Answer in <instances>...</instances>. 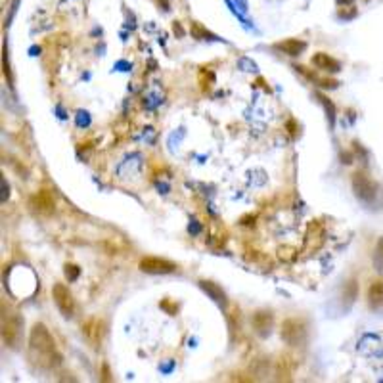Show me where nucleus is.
<instances>
[{"instance_id":"f257e3e1","label":"nucleus","mask_w":383,"mask_h":383,"mask_svg":"<svg viewBox=\"0 0 383 383\" xmlns=\"http://www.w3.org/2000/svg\"><path fill=\"white\" fill-rule=\"evenodd\" d=\"M29 358L33 360L34 366L42 370L58 368L63 360L56 339L42 322H37L29 334Z\"/></svg>"},{"instance_id":"f03ea898","label":"nucleus","mask_w":383,"mask_h":383,"mask_svg":"<svg viewBox=\"0 0 383 383\" xmlns=\"http://www.w3.org/2000/svg\"><path fill=\"white\" fill-rule=\"evenodd\" d=\"M280 335L289 347H299V345L307 341V322L303 318H286L282 322Z\"/></svg>"},{"instance_id":"7ed1b4c3","label":"nucleus","mask_w":383,"mask_h":383,"mask_svg":"<svg viewBox=\"0 0 383 383\" xmlns=\"http://www.w3.org/2000/svg\"><path fill=\"white\" fill-rule=\"evenodd\" d=\"M353 192L355 196L364 203H372L377 196V184L366 172L358 171L353 175Z\"/></svg>"},{"instance_id":"20e7f679","label":"nucleus","mask_w":383,"mask_h":383,"mask_svg":"<svg viewBox=\"0 0 383 383\" xmlns=\"http://www.w3.org/2000/svg\"><path fill=\"white\" fill-rule=\"evenodd\" d=\"M21 328H23V320L18 313L14 315L2 318V339H4V345L10 347V349H15L18 343L21 339Z\"/></svg>"},{"instance_id":"39448f33","label":"nucleus","mask_w":383,"mask_h":383,"mask_svg":"<svg viewBox=\"0 0 383 383\" xmlns=\"http://www.w3.org/2000/svg\"><path fill=\"white\" fill-rule=\"evenodd\" d=\"M52 299H54L58 310L65 318L73 316V313H75V299H73V295H71L65 284H54V287H52Z\"/></svg>"},{"instance_id":"423d86ee","label":"nucleus","mask_w":383,"mask_h":383,"mask_svg":"<svg viewBox=\"0 0 383 383\" xmlns=\"http://www.w3.org/2000/svg\"><path fill=\"white\" fill-rule=\"evenodd\" d=\"M82 335H84V339H87L94 349H98L100 343L103 341V335H106V324H103L102 318L90 316L89 320L82 322Z\"/></svg>"},{"instance_id":"0eeeda50","label":"nucleus","mask_w":383,"mask_h":383,"mask_svg":"<svg viewBox=\"0 0 383 383\" xmlns=\"http://www.w3.org/2000/svg\"><path fill=\"white\" fill-rule=\"evenodd\" d=\"M29 207H31L37 215L50 217V215L56 211V199L48 190H39L34 192L33 196H31V199H29Z\"/></svg>"},{"instance_id":"6e6552de","label":"nucleus","mask_w":383,"mask_h":383,"mask_svg":"<svg viewBox=\"0 0 383 383\" xmlns=\"http://www.w3.org/2000/svg\"><path fill=\"white\" fill-rule=\"evenodd\" d=\"M138 268L146 274H171L177 270V265L161 257H144L138 263Z\"/></svg>"},{"instance_id":"1a4fd4ad","label":"nucleus","mask_w":383,"mask_h":383,"mask_svg":"<svg viewBox=\"0 0 383 383\" xmlns=\"http://www.w3.org/2000/svg\"><path fill=\"white\" fill-rule=\"evenodd\" d=\"M274 324V316L272 313H268V310H257L251 318V326H253L255 334L260 335V337H267L270 334V329H272Z\"/></svg>"},{"instance_id":"9d476101","label":"nucleus","mask_w":383,"mask_h":383,"mask_svg":"<svg viewBox=\"0 0 383 383\" xmlns=\"http://www.w3.org/2000/svg\"><path fill=\"white\" fill-rule=\"evenodd\" d=\"M313 63L318 69H322V71H328V73H337L341 69V65H339V62L335 58H332L329 54H324V52H318V54L313 56Z\"/></svg>"},{"instance_id":"9b49d317","label":"nucleus","mask_w":383,"mask_h":383,"mask_svg":"<svg viewBox=\"0 0 383 383\" xmlns=\"http://www.w3.org/2000/svg\"><path fill=\"white\" fill-rule=\"evenodd\" d=\"M368 305L372 308L383 307V280H374L368 287Z\"/></svg>"},{"instance_id":"f8f14e48","label":"nucleus","mask_w":383,"mask_h":383,"mask_svg":"<svg viewBox=\"0 0 383 383\" xmlns=\"http://www.w3.org/2000/svg\"><path fill=\"white\" fill-rule=\"evenodd\" d=\"M307 48V44L303 41H295V39H286V41H282L276 44V50H280L284 54L287 56H299Z\"/></svg>"},{"instance_id":"ddd939ff","label":"nucleus","mask_w":383,"mask_h":383,"mask_svg":"<svg viewBox=\"0 0 383 383\" xmlns=\"http://www.w3.org/2000/svg\"><path fill=\"white\" fill-rule=\"evenodd\" d=\"M199 286H201V289L211 297L213 301H217L219 305H226V295L225 291H222V287H219L217 284H213V282H207V280L199 282Z\"/></svg>"},{"instance_id":"4468645a","label":"nucleus","mask_w":383,"mask_h":383,"mask_svg":"<svg viewBox=\"0 0 383 383\" xmlns=\"http://www.w3.org/2000/svg\"><path fill=\"white\" fill-rule=\"evenodd\" d=\"M374 265H376L377 270L383 274V238L377 241L376 253H374Z\"/></svg>"},{"instance_id":"2eb2a0df","label":"nucleus","mask_w":383,"mask_h":383,"mask_svg":"<svg viewBox=\"0 0 383 383\" xmlns=\"http://www.w3.org/2000/svg\"><path fill=\"white\" fill-rule=\"evenodd\" d=\"M318 98H320V102L324 103V108H326V113H328V119H329V125H334V119H335V108L334 103L329 102L326 96L318 94Z\"/></svg>"},{"instance_id":"dca6fc26","label":"nucleus","mask_w":383,"mask_h":383,"mask_svg":"<svg viewBox=\"0 0 383 383\" xmlns=\"http://www.w3.org/2000/svg\"><path fill=\"white\" fill-rule=\"evenodd\" d=\"M192 33L196 34L198 39H203V37H206V39H215V37H213L209 31H206V29L201 27L199 23H192Z\"/></svg>"},{"instance_id":"f3484780","label":"nucleus","mask_w":383,"mask_h":383,"mask_svg":"<svg viewBox=\"0 0 383 383\" xmlns=\"http://www.w3.org/2000/svg\"><path fill=\"white\" fill-rule=\"evenodd\" d=\"M65 278H68L69 282H75L77 278H79V274H81V270H79V267H75V265H65Z\"/></svg>"},{"instance_id":"a211bd4d","label":"nucleus","mask_w":383,"mask_h":383,"mask_svg":"<svg viewBox=\"0 0 383 383\" xmlns=\"http://www.w3.org/2000/svg\"><path fill=\"white\" fill-rule=\"evenodd\" d=\"M2 63H4V77L8 79V84H12L14 79H12V71H10V63H8V48H4V58H2Z\"/></svg>"},{"instance_id":"6ab92c4d","label":"nucleus","mask_w":383,"mask_h":383,"mask_svg":"<svg viewBox=\"0 0 383 383\" xmlns=\"http://www.w3.org/2000/svg\"><path fill=\"white\" fill-rule=\"evenodd\" d=\"M2 190H4V196H2V201H6V192H8L6 180H2Z\"/></svg>"},{"instance_id":"aec40b11","label":"nucleus","mask_w":383,"mask_h":383,"mask_svg":"<svg viewBox=\"0 0 383 383\" xmlns=\"http://www.w3.org/2000/svg\"><path fill=\"white\" fill-rule=\"evenodd\" d=\"M351 0H337V4H349Z\"/></svg>"}]
</instances>
